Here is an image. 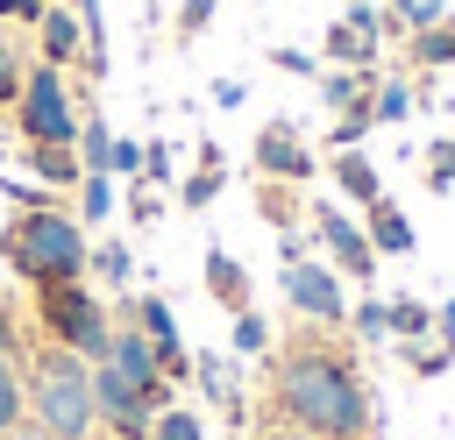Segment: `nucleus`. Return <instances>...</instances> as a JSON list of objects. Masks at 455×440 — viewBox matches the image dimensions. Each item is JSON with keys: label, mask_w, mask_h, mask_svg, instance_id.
<instances>
[{"label": "nucleus", "mask_w": 455, "mask_h": 440, "mask_svg": "<svg viewBox=\"0 0 455 440\" xmlns=\"http://www.w3.org/2000/svg\"><path fill=\"white\" fill-rule=\"evenodd\" d=\"M263 405H270V433H299V440H370L377 426V397L334 326H299L284 348H270Z\"/></svg>", "instance_id": "obj_1"}, {"label": "nucleus", "mask_w": 455, "mask_h": 440, "mask_svg": "<svg viewBox=\"0 0 455 440\" xmlns=\"http://www.w3.org/2000/svg\"><path fill=\"white\" fill-rule=\"evenodd\" d=\"M85 255H92L85 220L64 213L57 199H50V206H21V213L0 227V263H7L21 284H71V277H85Z\"/></svg>", "instance_id": "obj_2"}, {"label": "nucleus", "mask_w": 455, "mask_h": 440, "mask_svg": "<svg viewBox=\"0 0 455 440\" xmlns=\"http://www.w3.org/2000/svg\"><path fill=\"white\" fill-rule=\"evenodd\" d=\"M28 376V419L50 433V440H92L100 433V405H92V362L71 355V348H50L21 369Z\"/></svg>", "instance_id": "obj_3"}, {"label": "nucleus", "mask_w": 455, "mask_h": 440, "mask_svg": "<svg viewBox=\"0 0 455 440\" xmlns=\"http://www.w3.org/2000/svg\"><path fill=\"white\" fill-rule=\"evenodd\" d=\"M36 326H43L50 348H71L85 362H107V348H114V319H107V305H100V291L85 277L36 284Z\"/></svg>", "instance_id": "obj_4"}, {"label": "nucleus", "mask_w": 455, "mask_h": 440, "mask_svg": "<svg viewBox=\"0 0 455 440\" xmlns=\"http://www.w3.org/2000/svg\"><path fill=\"white\" fill-rule=\"evenodd\" d=\"M14 121H21L28 142H57V149L78 142V99H71V85H64L57 64H28L21 99H14Z\"/></svg>", "instance_id": "obj_5"}, {"label": "nucleus", "mask_w": 455, "mask_h": 440, "mask_svg": "<svg viewBox=\"0 0 455 440\" xmlns=\"http://www.w3.org/2000/svg\"><path fill=\"white\" fill-rule=\"evenodd\" d=\"M277 284H284V305L306 319V326H348V298H341V270L334 263H277Z\"/></svg>", "instance_id": "obj_6"}, {"label": "nucleus", "mask_w": 455, "mask_h": 440, "mask_svg": "<svg viewBox=\"0 0 455 440\" xmlns=\"http://www.w3.org/2000/svg\"><path fill=\"white\" fill-rule=\"evenodd\" d=\"M306 220H313L320 248L334 255V270H341L348 284H370V277H377V248H370V234H363V220H355L348 206H334V199H306Z\"/></svg>", "instance_id": "obj_7"}, {"label": "nucleus", "mask_w": 455, "mask_h": 440, "mask_svg": "<svg viewBox=\"0 0 455 440\" xmlns=\"http://www.w3.org/2000/svg\"><path fill=\"white\" fill-rule=\"evenodd\" d=\"M249 163H256V177H277V185H313V170H320V163H313V142L299 135L291 114H277V121L256 128Z\"/></svg>", "instance_id": "obj_8"}, {"label": "nucleus", "mask_w": 455, "mask_h": 440, "mask_svg": "<svg viewBox=\"0 0 455 440\" xmlns=\"http://www.w3.org/2000/svg\"><path fill=\"white\" fill-rule=\"evenodd\" d=\"M92 405H100V426L114 433V440H149V419H156V405L128 383V376H114L107 362H92Z\"/></svg>", "instance_id": "obj_9"}, {"label": "nucleus", "mask_w": 455, "mask_h": 440, "mask_svg": "<svg viewBox=\"0 0 455 440\" xmlns=\"http://www.w3.org/2000/svg\"><path fill=\"white\" fill-rule=\"evenodd\" d=\"M363 234H370L377 263H384V255H412V248H419V234H412V220H405V206H398V199H370V206H363Z\"/></svg>", "instance_id": "obj_10"}, {"label": "nucleus", "mask_w": 455, "mask_h": 440, "mask_svg": "<svg viewBox=\"0 0 455 440\" xmlns=\"http://www.w3.org/2000/svg\"><path fill=\"white\" fill-rule=\"evenodd\" d=\"M36 43H43V64H85V28H78V14L71 7H43V21H36Z\"/></svg>", "instance_id": "obj_11"}, {"label": "nucleus", "mask_w": 455, "mask_h": 440, "mask_svg": "<svg viewBox=\"0 0 455 440\" xmlns=\"http://www.w3.org/2000/svg\"><path fill=\"white\" fill-rule=\"evenodd\" d=\"M377 50H384V43H377V28H355L348 14L320 35V57H327V64H341V71H377Z\"/></svg>", "instance_id": "obj_12"}, {"label": "nucleus", "mask_w": 455, "mask_h": 440, "mask_svg": "<svg viewBox=\"0 0 455 440\" xmlns=\"http://www.w3.org/2000/svg\"><path fill=\"white\" fill-rule=\"evenodd\" d=\"M199 277H206V298H213L220 312H249V270H242V263H235V255L220 248V241L206 248V263H199Z\"/></svg>", "instance_id": "obj_13"}, {"label": "nucleus", "mask_w": 455, "mask_h": 440, "mask_svg": "<svg viewBox=\"0 0 455 440\" xmlns=\"http://www.w3.org/2000/svg\"><path fill=\"white\" fill-rule=\"evenodd\" d=\"M192 383L220 405V419L228 426H242V383H235V369H228V355H213V348H199L192 355Z\"/></svg>", "instance_id": "obj_14"}, {"label": "nucleus", "mask_w": 455, "mask_h": 440, "mask_svg": "<svg viewBox=\"0 0 455 440\" xmlns=\"http://www.w3.org/2000/svg\"><path fill=\"white\" fill-rule=\"evenodd\" d=\"M405 64H412V71H455V7H448L434 28H412V35H405Z\"/></svg>", "instance_id": "obj_15"}, {"label": "nucleus", "mask_w": 455, "mask_h": 440, "mask_svg": "<svg viewBox=\"0 0 455 440\" xmlns=\"http://www.w3.org/2000/svg\"><path fill=\"white\" fill-rule=\"evenodd\" d=\"M327 177L341 185V199H348V206H370V199H384V177H377V163H370L363 149H334Z\"/></svg>", "instance_id": "obj_16"}, {"label": "nucleus", "mask_w": 455, "mask_h": 440, "mask_svg": "<svg viewBox=\"0 0 455 440\" xmlns=\"http://www.w3.org/2000/svg\"><path fill=\"white\" fill-rule=\"evenodd\" d=\"M220 185H228V156H220V142H199V170L178 185V206H192V213H206L213 199H220Z\"/></svg>", "instance_id": "obj_17"}, {"label": "nucleus", "mask_w": 455, "mask_h": 440, "mask_svg": "<svg viewBox=\"0 0 455 440\" xmlns=\"http://www.w3.org/2000/svg\"><path fill=\"white\" fill-rule=\"evenodd\" d=\"M306 185H277V177H256V213L277 227V234H299V220H306V199H299Z\"/></svg>", "instance_id": "obj_18"}, {"label": "nucleus", "mask_w": 455, "mask_h": 440, "mask_svg": "<svg viewBox=\"0 0 455 440\" xmlns=\"http://www.w3.org/2000/svg\"><path fill=\"white\" fill-rule=\"evenodd\" d=\"M412 106H419L412 78H384V71H377V85H370V114H377V128H398V121H412Z\"/></svg>", "instance_id": "obj_19"}, {"label": "nucleus", "mask_w": 455, "mask_h": 440, "mask_svg": "<svg viewBox=\"0 0 455 440\" xmlns=\"http://www.w3.org/2000/svg\"><path fill=\"white\" fill-rule=\"evenodd\" d=\"M28 170L43 177V185H78L85 177V163H78V149H57V142H28Z\"/></svg>", "instance_id": "obj_20"}, {"label": "nucleus", "mask_w": 455, "mask_h": 440, "mask_svg": "<svg viewBox=\"0 0 455 440\" xmlns=\"http://www.w3.org/2000/svg\"><path fill=\"white\" fill-rule=\"evenodd\" d=\"M28 419V376H21V355L0 348V433H14Z\"/></svg>", "instance_id": "obj_21"}, {"label": "nucleus", "mask_w": 455, "mask_h": 440, "mask_svg": "<svg viewBox=\"0 0 455 440\" xmlns=\"http://www.w3.org/2000/svg\"><path fill=\"white\" fill-rule=\"evenodd\" d=\"M370 85H377V71H320V106H334V114H348L355 99H370Z\"/></svg>", "instance_id": "obj_22"}, {"label": "nucleus", "mask_w": 455, "mask_h": 440, "mask_svg": "<svg viewBox=\"0 0 455 440\" xmlns=\"http://www.w3.org/2000/svg\"><path fill=\"white\" fill-rule=\"evenodd\" d=\"M71 149H78L85 170H107V177H114V128H107L100 114H78V142H71Z\"/></svg>", "instance_id": "obj_23"}, {"label": "nucleus", "mask_w": 455, "mask_h": 440, "mask_svg": "<svg viewBox=\"0 0 455 440\" xmlns=\"http://www.w3.org/2000/svg\"><path fill=\"white\" fill-rule=\"evenodd\" d=\"M85 270H92L107 291H128V277H135V248H128V241H100V248L85 255Z\"/></svg>", "instance_id": "obj_24"}, {"label": "nucleus", "mask_w": 455, "mask_h": 440, "mask_svg": "<svg viewBox=\"0 0 455 440\" xmlns=\"http://www.w3.org/2000/svg\"><path fill=\"white\" fill-rule=\"evenodd\" d=\"M348 334H355L363 348H384V341H391V298H355V305H348Z\"/></svg>", "instance_id": "obj_25"}, {"label": "nucleus", "mask_w": 455, "mask_h": 440, "mask_svg": "<svg viewBox=\"0 0 455 440\" xmlns=\"http://www.w3.org/2000/svg\"><path fill=\"white\" fill-rule=\"evenodd\" d=\"M391 341H434V305L412 298V291H398L391 298Z\"/></svg>", "instance_id": "obj_26"}, {"label": "nucleus", "mask_w": 455, "mask_h": 440, "mask_svg": "<svg viewBox=\"0 0 455 440\" xmlns=\"http://www.w3.org/2000/svg\"><path fill=\"white\" fill-rule=\"evenodd\" d=\"M448 14V0H384V35H412V28H434Z\"/></svg>", "instance_id": "obj_27"}, {"label": "nucleus", "mask_w": 455, "mask_h": 440, "mask_svg": "<svg viewBox=\"0 0 455 440\" xmlns=\"http://www.w3.org/2000/svg\"><path fill=\"white\" fill-rule=\"evenodd\" d=\"M370 128H377V114H370V99H355L348 114H334V128H327V149H363V142H370Z\"/></svg>", "instance_id": "obj_28"}, {"label": "nucleus", "mask_w": 455, "mask_h": 440, "mask_svg": "<svg viewBox=\"0 0 455 440\" xmlns=\"http://www.w3.org/2000/svg\"><path fill=\"white\" fill-rule=\"evenodd\" d=\"M107 213H114V177H107V170H85V177H78V220L100 227Z\"/></svg>", "instance_id": "obj_29"}, {"label": "nucleus", "mask_w": 455, "mask_h": 440, "mask_svg": "<svg viewBox=\"0 0 455 440\" xmlns=\"http://www.w3.org/2000/svg\"><path fill=\"white\" fill-rule=\"evenodd\" d=\"M398 355H405V369H412V376H427V383L455 369V348H441V341H398Z\"/></svg>", "instance_id": "obj_30"}, {"label": "nucleus", "mask_w": 455, "mask_h": 440, "mask_svg": "<svg viewBox=\"0 0 455 440\" xmlns=\"http://www.w3.org/2000/svg\"><path fill=\"white\" fill-rule=\"evenodd\" d=\"M427 192H455V135H434L427 142Z\"/></svg>", "instance_id": "obj_31"}, {"label": "nucleus", "mask_w": 455, "mask_h": 440, "mask_svg": "<svg viewBox=\"0 0 455 440\" xmlns=\"http://www.w3.org/2000/svg\"><path fill=\"white\" fill-rule=\"evenodd\" d=\"M149 440H206V426H199V412H185V405H164V412L149 419Z\"/></svg>", "instance_id": "obj_32"}, {"label": "nucleus", "mask_w": 455, "mask_h": 440, "mask_svg": "<svg viewBox=\"0 0 455 440\" xmlns=\"http://www.w3.org/2000/svg\"><path fill=\"white\" fill-rule=\"evenodd\" d=\"M235 355H249V362H256V355H270V319H263L256 305H249V312H235Z\"/></svg>", "instance_id": "obj_33"}, {"label": "nucleus", "mask_w": 455, "mask_h": 440, "mask_svg": "<svg viewBox=\"0 0 455 440\" xmlns=\"http://www.w3.org/2000/svg\"><path fill=\"white\" fill-rule=\"evenodd\" d=\"M128 220H135V227H156V220H164V192L142 185V177H128Z\"/></svg>", "instance_id": "obj_34"}, {"label": "nucleus", "mask_w": 455, "mask_h": 440, "mask_svg": "<svg viewBox=\"0 0 455 440\" xmlns=\"http://www.w3.org/2000/svg\"><path fill=\"white\" fill-rule=\"evenodd\" d=\"M21 78H28V57L0 35V106H14V99H21Z\"/></svg>", "instance_id": "obj_35"}, {"label": "nucleus", "mask_w": 455, "mask_h": 440, "mask_svg": "<svg viewBox=\"0 0 455 440\" xmlns=\"http://www.w3.org/2000/svg\"><path fill=\"white\" fill-rule=\"evenodd\" d=\"M270 64H277L284 78H320V64H313V50H291V43H277V50H270Z\"/></svg>", "instance_id": "obj_36"}, {"label": "nucleus", "mask_w": 455, "mask_h": 440, "mask_svg": "<svg viewBox=\"0 0 455 440\" xmlns=\"http://www.w3.org/2000/svg\"><path fill=\"white\" fill-rule=\"evenodd\" d=\"M142 185H171V142H142Z\"/></svg>", "instance_id": "obj_37"}, {"label": "nucleus", "mask_w": 455, "mask_h": 440, "mask_svg": "<svg viewBox=\"0 0 455 440\" xmlns=\"http://www.w3.org/2000/svg\"><path fill=\"white\" fill-rule=\"evenodd\" d=\"M206 21H213V0H185V7H178V43H199Z\"/></svg>", "instance_id": "obj_38"}, {"label": "nucleus", "mask_w": 455, "mask_h": 440, "mask_svg": "<svg viewBox=\"0 0 455 440\" xmlns=\"http://www.w3.org/2000/svg\"><path fill=\"white\" fill-rule=\"evenodd\" d=\"M114 177H142V142H121L114 135Z\"/></svg>", "instance_id": "obj_39"}, {"label": "nucleus", "mask_w": 455, "mask_h": 440, "mask_svg": "<svg viewBox=\"0 0 455 440\" xmlns=\"http://www.w3.org/2000/svg\"><path fill=\"white\" fill-rule=\"evenodd\" d=\"M434 341H441V348H455V298H441V305H434Z\"/></svg>", "instance_id": "obj_40"}, {"label": "nucleus", "mask_w": 455, "mask_h": 440, "mask_svg": "<svg viewBox=\"0 0 455 440\" xmlns=\"http://www.w3.org/2000/svg\"><path fill=\"white\" fill-rule=\"evenodd\" d=\"M50 0H0V21H43Z\"/></svg>", "instance_id": "obj_41"}, {"label": "nucleus", "mask_w": 455, "mask_h": 440, "mask_svg": "<svg viewBox=\"0 0 455 440\" xmlns=\"http://www.w3.org/2000/svg\"><path fill=\"white\" fill-rule=\"evenodd\" d=\"M249 92H242V78H213V106H242Z\"/></svg>", "instance_id": "obj_42"}, {"label": "nucleus", "mask_w": 455, "mask_h": 440, "mask_svg": "<svg viewBox=\"0 0 455 440\" xmlns=\"http://www.w3.org/2000/svg\"><path fill=\"white\" fill-rule=\"evenodd\" d=\"M306 255V234H277V263H299Z\"/></svg>", "instance_id": "obj_43"}, {"label": "nucleus", "mask_w": 455, "mask_h": 440, "mask_svg": "<svg viewBox=\"0 0 455 440\" xmlns=\"http://www.w3.org/2000/svg\"><path fill=\"white\" fill-rule=\"evenodd\" d=\"M0 440H50V433H43L36 419H21V426H14V433H0Z\"/></svg>", "instance_id": "obj_44"}, {"label": "nucleus", "mask_w": 455, "mask_h": 440, "mask_svg": "<svg viewBox=\"0 0 455 440\" xmlns=\"http://www.w3.org/2000/svg\"><path fill=\"white\" fill-rule=\"evenodd\" d=\"M256 440H299V433H256Z\"/></svg>", "instance_id": "obj_45"}, {"label": "nucleus", "mask_w": 455, "mask_h": 440, "mask_svg": "<svg viewBox=\"0 0 455 440\" xmlns=\"http://www.w3.org/2000/svg\"><path fill=\"white\" fill-rule=\"evenodd\" d=\"M341 7H355V0H341Z\"/></svg>", "instance_id": "obj_46"}]
</instances>
